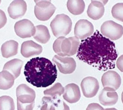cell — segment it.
<instances>
[{"label": "cell", "instance_id": "cell-4", "mask_svg": "<svg viewBox=\"0 0 123 110\" xmlns=\"http://www.w3.org/2000/svg\"><path fill=\"white\" fill-rule=\"evenodd\" d=\"M72 21L67 15L59 14L51 21L50 27L53 35L56 37H65L72 30Z\"/></svg>", "mask_w": 123, "mask_h": 110}, {"label": "cell", "instance_id": "cell-18", "mask_svg": "<svg viewBox=\"0 0 123 110\" xmlns=\"http://www.w3.org/2000/svg\"><path fill=\"white\" fill-rule=\"evenodd\" d=\"M23 65V62L21 60L15 58L6 62V65L3 66V70H6L9 73H11L15 79L18 78L20 75Z\"/></svg>", "mask_w": 123, "mask_h": 110}, {"label": "cell", "instance_id": "cell-13", "mask_svg": "<svg viewBox=\"0 0 123 110\" xmlns=\"http://www.w3.org/2000/svg\"><path fill=\"white\" fill-rule=\"evenodd\" d=\"M43 52L42 46L32 40H27L23 43L21 53L25 58H29L35 55H39Z\"/></svg>", "mask_w": 123, "mask_h": 110}, {"label": "cell", "instance_id": "cell-11", "mask_svg": "<svg viewBox=\"0 0 123 110\" xmlns=\"http://www.w3.org/2000/svg\"><path fill=\"white\" fill-rule=\"evenodd\" d=\"M16 95L17 102L22 104H30L35 102L36 97L35 90L25 84L19 85L17 88Z\"/></svg>", "mask_w": 123, "mask_h": 110}, {"label": "cell", "instance_id": "cell-12", "mask_svg": "<svg viewBox=\"0 0 123 110\" xmlns=\"http://www.w3.org/2000/svg\"><path fill=\"white\" fill-rule=\"evenodd\" d=\"M101 82L104 88H110L116 91L121 85V78L117 72L109 70L102 76Z\"/></svg>", "mask_w": 123, "mask_h": 110}, {"label": "cell", "instance_id": "cell-8", "mask_svg": "<svg viewBox=\"0 0 123 110\" xmlns=\"http://www.w3.org/2000/svg\"><path fill=\"white\" fill-rule=\"evenodd\" d=\"M94 33V27L91 22L86 19L79 20L75 25L74 34L75 37L84 40Z\"/></svg>", "mask_w": 123, "mask_h": 110}, {"label": "cell", "instance_id": "cell-32", "mask_svg": "<svg viewBox=\"0 0 123 110\" xmlns=\"http://www.w3.org/2000/svg\"><path fill=\"white\" fill-rule=\"evenodd\" d=\"M105 110H117L116 108H107Z\"/></svg>", "mask_w": 123, "mask_h": 110}, {"label": "cell", "instance_id": "cell-5", "mask_svg": "<svg viewBox=\"0 0 123 110\" xmlns=\"http://www.w3.org/2000/svg\"><path fill=\"white\" fill-rule=\"evenodd\" d=\"M101 34L112 41L118 40L123 36V27L112 21H107L101 27Z\"/></svg>", "mask_w": 123, "mask_h": 110}, {"label": "cell", "instance_id": "cell-27", "mask_svg": "<svg viewBox=\"0 0 123 110\" xmlns=\"http://www.w3.org/2000/svg\"><path fill=\"white\" fill-rule=\"evenodd\" d=\"M35 107V102L30 104H22L17 102V110H33Z\"/></svg>", "mask_w": 123, "mask_h": 110}, {"label": "cell", "instance_id": "cell-28", "mask_svg": "<svg viewBox=\"0 0 123 110\" xmlns=\"http://www.w3.org/2000/svg\"><path fill=\"white\" fill-rule=\"evenodd\" d=\"M55 110H70V107L65 102L61 101L59 98H56Z\"/></svg>", "mask_w": 123, "mask_h": 110}, {"label": "cell", "instance_id": "cell-20", "mask_svg": "<svg viewBox=\"0 0 123 110\" xmlns=\"http://www.w3.org/2000/svg\"><path fill=\"white\" fill-rule=\"evenodd\" d=\"M33 37L38 42L46 44L50 40V35L47 27L43 25H39L35 27V33Z\"/></svg>", "mask_w": 123, "mask_h": 110}, {"label": "cell", "instance_id": "cell-7", "mask_svg": "<svg viewBox=\"0 0 123 110\" xmlns=\"http://www.w3.org/2000/svg\"><path fill=\"white\" fill-rule=\"evenodd\" d=\"M52 61L57 65L60 72L64 74H72L76 68V62L72 57H62L55 55L52 58Z\"/></svg>", "mask_w": 123, "mask_h": 110}, {"label": "cell", "instance_id": "cell-15", "mask_svg": "<svg viewBox=\"0 0 123 110\" xmlns=\"http://www.w3.org/2000/svg\"><path fill=\"white\" fill-rule=\"evenodd\" d=\"M63 97L66 101L70 104L78 102L81 97V92L79 86L74 83L66 85L64 88Z\"/></svg>", "mask_w": 123, "mask_h": 110}, {"label": "cell", "instance_id": "cell-6", "mask_svg": "<svg viewBox=\"0 0 123 110\" xmlns=\"http://www.w3.org/2000/svg\"><path fill=\"white\" fill-rule=\"evenodd\" d=\"M35 14L40 21H47L53 15L56 7L49 1H35Z\"/></svg>", "mask_w": 123, "mask_h": 110}, {"label": "cell", "instance_id": "cell-22", "mask_svg": "<svg viewBox=\"0 0 123 110\" xmlns=\"http://www.w3.org/2000/svg\"><path fill=\"white\" fill-rule=\"evenodd\" d=\"M86 4L81 0H69L67 3L68 11L74 15H78L83 13L85 9Z\"/></svg>", "mask_w": 123, "mask_h": 110}, {"label": "cell", "instance_id": "cell-29", "mask_svg": "<svg viewBox=\"0 0 123 110\" xmlns=\"http://www.w3.org/2000/svg\"><path fill=\"white\" fill-rule=\"evenodd\" d=\"M7 23V17L6 13L0 9V29L3 28Z\"/></svg>", "mask_w": 123, "mask_h": 110}, {"label": "cell", "instance_id": "cell-14", "mask_svg": "<svg viewBox=\"0 0 123 110\" xmlns=\"http://www.w3.org/2000/svg\"><path fill=\"white\" fill-rule=\"evenodd\" d=\"M27 11V3L23 0H15L12 1L8 7L9 17L17 19L24 15Z\"/></svg>", "mask_w": 123, "mask_h": 110}, {"label": "cell", "instance_id": "cell-10", "mask_svg": "<svg viewBox=\"0 0 123 110\" xmlns=\"http://www.w3.org/2000/svg\"><path fill=\"white\" fill-rule=\"evenodd\" d=\"M81 87L83 96L91 98L95 96L99 89V84L95 78L88 76L83 78L81 83Z\"/></svg>", "mask_w": 123, "mask_h": 110}, {"label": "cell", "instance_id": "cell-25", "mask_svg": "<svg viewBox=\"0 0 123 110\" xmlns=\"http://www.w3.org/2000/svg\"><path fill=\"white\" fill-rule=\"evenodd\" d=\"M56 99L50 96H44L42 99V105L40 110H56Z\"/></svg>", "mask_w": 123, "mask_h": 110}, {"label": "cell", "instance_id": "cell-24", "mask_svg": "<svg viewBox=\"0 0 123 110\" xmlns=\"http://www.w3.org/2000/svg\"><path fill=\"white\" fill-rule=\"evenodd\" d=\"M0 110H15L13 98L8 96L0 97Z\"/></svg>", "mask_w": 123, "mask_h": 110}, {"label": "cell", "instance_id": "cell-26", "mask_svg": "<svg viewBox=\"0 0 123 110\" xmlns=\"http://www.w3.org/2000/svg\"><path fill=\"white\" fill-rule=\"evenodd\" d=\"M111 13L115 19L123 22V3L115 4L112 7Z\"/></svg>", "mask_w": 123, "mask_h": 110}, {"label": "cell", "instance_id": "cell-1", "mask_svg": "<svg viewBox=\"0 0 123 110\" xmlns=\"http://www.w3.org/2000/svg\"><path fill=\"white\" fill-rule=\"evenodd\" d=\"M77 53L80 60L103 71L115 68L118 57L115 43L99 31L81 40Z\"/></svg>", "mask_w": 123, "mask_h": 110}, {"label": "cell", "instance_id": "cell-34", "mask_svg": "<svg viewBox=\"0 0 123 110\" xmlns=\"http://www.w3.org/2000/svg\"><path fill=\"white\" fill-rule=\"evenodd\" d=\"M0 3H1V1H0Z\"/></svg>", "mask_w": 123, "mask_h": 110}, {"label": "cell", "instance_id": "cell-31", "mask_svg": "<svg viewBox=\"0 0 123 110\" xmlns=\"http://www.w3.org/2000/svg\"><path fill=\"white\" fill-rule=\"evenodd\" d=\"M117 66L122 72H123V54L117 60Z\"/></svg>", "mask_w": 123, "mask_h": 110}, {"label": "cell", "instance_id": "cell-33", "mask_svg": "<svg viewBox=\"0 0 123 110\" xmlns=\"http://www.w3.org/2000/svg\"><path fill=\"white\" fill-rule=\"evenodd\" d=\"M121 99H122V102H123V93H122V96H121Z\"/></svg>", "mask_w": 123, "mask_h": 110}, {"label": "cell", "instance_id": "cell-3", "mask_svg": "<svg viewBox=\"0 0 123 110\" xmlns=\"http://www.w3.org/2000/svg\"><path fill=\"white\" fill-rule=\"evenodd\" d=\"M80 45V40L76 37L69 38L60 37L54 41L53 50L58 56L71 57L78 52Z\"/></svg>", "mask_w": 123, "mask_h": 110}, {"label": "cell", "instance_id": "cell-2", "mask_svg": "<svg viewBox=\"0 0 123 110\" xmlns=\"http://www.w3.org/2000/svg\"><path fill=\"white\" fill-rule=\"evenodd\" d=\"M24 75L27 81L37 88H46L56 81L58 76L56 65L48 58L36 57L25 66Z\"/></svg>", "mask_w": 123, "mask_h": 110}, {"label": "cell", "instance_id": "cell-9", "mask_svg": "<svg viewBox=\"0 0 123 110\" xmlns=\"http://www.w3.org/2000/svg\"><path fill=\"white\" fill-rule=\"evenodd\" d=\"M15 31L19 37L29 38L35 35V27L30 20L23 19L15 24Z\"/></svg>", "mask_w": 123, "mask_h": 110}, {"label": "cell", "instance_id": "cell-16", "mask_svg": "<svg viewBox=\"0 0 123 110\" xmlns=\"http://www.w3.org/2000/svg\"><path fill=\"white\" fill-rule=\"evenodd\" d=\"M99 102L103 105H113L117 104L118 96L115 90L110 88H104L99 97Z\"/></svg>", "mask_w": 123, "mask_h": 110}, {"label": "cell", "instance_id": "cell-17", "mask_svg": "<svg viewBox=\"0 0 123 110\" xmlns=\"http://www.w3.org/2000/svg\"><path fill=\"white\" fill-rule=\"evenodd\" d=\"M103 1H91L87 9V15L91 19L98 20L103 16L105 7Z\"/></svg>", "mask_w": 123, "mask_h": 110}, {"label": "cell", "instance_id": "cell-19", "mask_svg": "<svg viewBox=\"0 0 123 110\" xmlns=\"http://www.w3.org/2000/svg\"><path fill=\"white\" fill-rule=\"evenodd\" d=\"M18 43L13 40L6 41L1 46V54L4 58H9L16 55L18 52Z\"/></svg>", "mask_w": 123, "mask_h": 110}, {"label": "cell", "instance_id": "cell-30", "mask_svg": "<svg viewBox=\"0 0 123 110\" xmlns=\"http://www.w3.org/2000/svg\"><path fill=\"white\" fill-rule=\"evenodd\" d=\"M86 110H105L101 105L97 103H92L88 105Z\"/></svg>", "mask_w": 123, "mask_h": 110}, {"label": "cell", "instance_id": "cell-21", "mask_svg": "<svg viewBox=\"0 0 123 110\" xmlns=\"http://www.w3.org/2000/svg\"><path fill=\"white\" fill-rule=\"evenodd\" d=\"M15 78L11 73L6 70H3L0 72V89L9 90L13 86Z\"/></svg>", "mask_w": 123, "mask_h": 110}, {"label": "cell", "instance_id": "cell-23", "mask_svg": "<svg viewBox=\"0 0 123 110\" xmlns=\"http://www.w3.org/2000/svg\"><path fill=\"white\" fill-rule=\"evenodd\" d=\"M64 88L62 86L60 83H56L51 88L47 89L44 91V94L46 96H50L51 97H55L57 96H60L64 94Z\"/></svg>", "mask_w": 123, "mask_h": 110}]
</instances>
